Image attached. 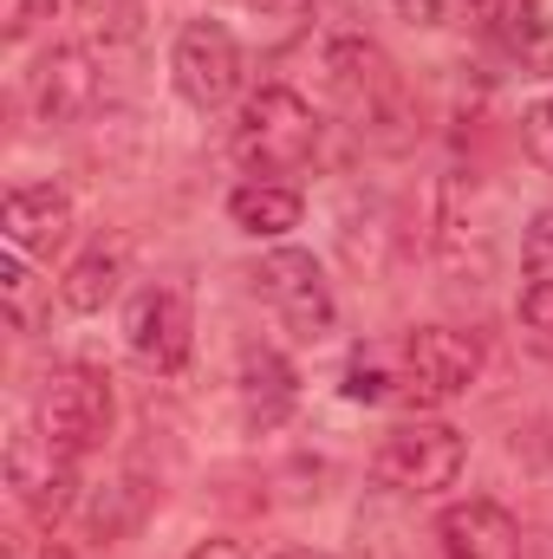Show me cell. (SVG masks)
I'll use <instances>...</instances> for the list:
<instances>
[{
	"mask_svg": "<svg viewBox=\"0 0 553 559\" xmlns=\"http://www.w3.org/2000/svg\"><path fill=\"white\" fill-rule=\"evenodd\" d=\"M235 391H242V417L261 423V429H274L286 411H293V365L268 352V345H255V352H242V371H235Z\"/></svg>",
	"mask_w": 553,
	"mask_h": 559,
	"instance_id": "12",
	"label": "cell"
},
{
	"mask_svg": "<svg viewBox=\"0 0 553 559\" xmlns=\"http://www.w3.org/2000/svg\"><path fill=\"white\" fill-rule=\"evenodd\" d=\"M228 215H235V228L242 235H286V228H299V195L286 189V182H242L235 195H228Z\"/></svg>",
	"mask_w": 553,
	"mask_h": 559,
	"instance_id": "14",
	"label": "cell"
},
{
	"mask_svg": "<svg viewBox=\"0 0 553 559\" xmlns=\"http://www.w3.org/2000/svg\"><path fill=\"white\" fill-rule=\"evenodd\" d=\"M521 325L553 345V286H528V293H521Z\"/></svg>",
	"mask_w": 553,
	"mask_h": 559,
	"instance_id": "20",
	"label": "cell"
},
{
	"mask_svg": "<svg viewBox=\"0 0 553 559\" xmlns=\"http://www.w3.org/2000/svg\"><path fill=\"white\" fill-rule=\"evenodd\" d=\"M319 150V111L286 92V85H261L248 105H242V124H235V163L268 182V176H299Z\"/></svg>",
	"mask_w": 553,
	"mask_h": 559,
	"instance_id": "1",
	"label": "cell"
},
{
	"mask_svg": "<svg viewBox=\"0 0 553 559\" xmlns=\"http://www.w3.org/2000/svg\"><path fill=\"white\" fill-rule=\"evenodd\" d=\"M443 559H521V527L502 501H456L436 521Z\"/></svg>",
	"mask_w": 553,
	"mask_h": 559,
	"instance_id": "10",
	"label": "cell"
},
{
	"mask_svg": "<svg viewBox=\"0 0 553 559\" xmlns=\"http://www.w3.org/2000/svg\"><path fill=\"white\" fill-rule=\"evenodd\" d=\"M255 293L274 306V319L293 338H326V332H332V286H326V274H319L313 254L274 248V254L255 267Z\"/></svg>",
	"mask_w": 553,
	"mask_h": 559,
	"instance_id": "5",
	"label": "cell"
},
{
	"mask_svg": "<svg viewBox=\"0 0 553 559\" xmlns=\"http://www.w3.org/2000/svg\"><path fill=\"white\" fill-rule=\"evenodd\" d=\"M462 7H469V0H398V13H404L411 26H449Z\"/></svg>",
	"mask_w": 553,
	"mask_h": 559,
	"instance_id": "21",
	"label": "cell"
},
{
	"mask_svg": "<svg viewBox=\"0 0 553 559\" xmlns=\"http://www.w3.org/2000/svg\"><path fill=\"white\" fill-rule=\"evenodd\" d=\"M385 391H391V378L378 371V358H372V352H358V358H352V371H345V397H358V404H378Z\"/></svg>",
	"mask_w": 553,
	"mask_h": 559,
	"instance_id": "18",
	"label": "cell"
},
{
	"mask_svg": "<svg viewBox=\"0 0 553 559\" xmlns=\"http://www.w3.org/2000/svg\"><path fill=\"white\" fill-rule=\"evenodd\" d=\"M26 286H33V274L20 267V254H7V261H0V293H7V312H13V325H33V306H26Z\"/></svg>",
	"mask_w": 553,
	"mask_h": 559,
	"instance_id": "19",
	"label": "cell"
},
{
	"mask_svg": "<svg viewBox=\"0 0 553 559\" xmlns=\"http://www.w3.org/2000/svg\"><path fill=\"white\" fill-rule=\"evenodd\" d=\"M39 429L52 436V449H66L72 462L85 449H98L111 436V378L92 365H59L39 391Z\"/></svg>",
	"mask_w": 553,
	"mask_h": 559,
	"instance_id": "3",
	"label": "cell"
},
{
	"mask_svg": "<svg viewBox=\"0 0 553 559\" xmlns=\"http://www.w3.org/2000/svg\"><path fill=\"white\" fill-rule=\"evenodd\" d=\"M46 559H72V554H66V547H59V540H52V547H46Z\"/></svg>",
	"mask_w": 553,
	"mask_h": 559,
	"instance_id": "24",
	"label": "cell"
},
{
	"mask_svg": "<svg viewBox=\"0 0 553 559\" xmlns=\"http://www.w3.org/2000/svg\"><path fill=\"white\" fill-rule=\"evenodd\" d=\"M7 481L20 488V501L26 508H39V514H59L66 501H72V455L66 449H52V436L46 429H13V442H7Z\"/></svg>",
	"mask_w": 553,
	"mask_h": 559,
	"instance_id": "8",
	"label": "cell"
},
{
	"mask_svg": "<svg viewBox=\"0 0 553 559\" xmlns=\"http://www.w3.org/2000/svg\"><path fill=\"white\" fill-rule=\"evenodd\" d=\"M118 280H125V254L118 248H92V254L72 261V274L59 280V299L72 312H105L111 293H118Z\"/></svg>",
	"mask_w": 553,
	"mask_h": 559,
	"instance_id": "15",
	"label": "cell"
},
{
	"mask_svg": "<svg viewBox=\"0 0 553 559\" xmlns=\"http://www.w3.org/2000/svg\"><path fill=\"white\" fill-rule=\"evenodd\" d=\"M502 46L553 79V0H502Z\"/></svg>",
	"mask_w": 553,
	"mask_h": 559,
	"instance_id": "13",
	"label": "cell"
},
{
	"mask_svg": "<svg viewBox=\"0 0 553 559\" xmlns=\"http://www.w3.org/2000/svg\"><path fill=\"white\" fill-rule=\"evenodd\" d=\"M521 267H528V286H553V209H541L521 235Z\"/></svg>",
	"mask_w": 553,
	"mask_h": 559,
	"instance_id": "16",
	"label": "cell"
},
{
	"mask_svg": "<svg viewBox=\"0 0 553 559\" xmlns=\"http://www.w3.org/2000/svg\"><path fill=\"white\" fill-rule=\"evenodd\" d=\"M280 559H332V554H313V547H299V554H280Z\"/></svg>",
	"mask_w": 553,
	"mask_h": 559,
	"instance_id": "23",
	"label": "cell"
},
{
	"mask_svg": "<svg viewBox=\"0 0 553 559\" xmlns=\"http://www.w3.org/2000/svg\"><path fill=\"white\" fill-rule=\"evenodd\" d=\"M189 332H196V312H189V299L176 286H143L138 299L125 306V345L138 352L143 365H156V371H183Z\"/></svg>",
	"mask_w": 553,
	"mask_h": 559,
	"instance_id": "7",
	"label": "cell"
},
{
	"mask_svg": "<svg viewBox=\"0 0 553 559\" xmlns=\"http://www.w3.org/2000/svg\"><path fill=\"white\" fill-rule=\"evenodd\" d=\"M189 559H248V547H235V540H209V547H196Z\"/></svg>",
	"mask_w": 553,
	"mask_h": 559,
	"instance_id": "22",
	"label": "cell"
},
{
	"mask_svg": "<svg viewBox=\"0 0 553 559\" xmlns=\"http://www.w3.org/2000/svg\"><path fill=\"white\" fill-rule=\"evenodd\" d=\"M0 228H7L13 254H59L66 235H72V195H66L59 182L13 189L7 209H0Z\"/></svg>",
	"mask_w": 553,
	"mask_h": 559,
	"instance_id": "9",
	"label": "cell"
},
{
	"mask_svg": "<svg viewBox=\"0 0 553 559\" xmlns=\"http://www.w3.org/2000/svg\"><path fill=\"white\" fill-rule=\"evenodd\" d=\"M521 143H528V156L553 176V98H534L521 111Z\"/></svg>",
	"mask_w": 553,
	"mask_h": 559,
	"instance_id": "17",
	"label": "cell"
},
{
	"mask_svg": "<svg viewBox=\"0 0 553 559\" xmlns=\"http://www.w3.org/2000/svg\"><path fill=\"white\" fill-rule=\"evenodd\" d=\"M462 462H469L462 429H449V423H398L378 442L372 475L385 488H398V495H436V488H449L462 475Z\"/></svg>",
	"mask_w": 553,
	"mask_h": 559,
	"instance_id": "2",
	"label": "cell"
},
{
	"mask_svg": "<svg viewBox=\"0 0 553 559\" xmlns=\"http://www.w3.org/2000/svg\"><path fill=\"white\" fill-rule=\"evenodd\" d=\"M98 105V72H92V52L79 46H59L46 66H39V118L46 124H72Z\"/></svg>",
	"mask_w": 553,
	"mask_h": 559,
	"instance_id": "11",
	"label": "cell"
},
{
	"mask_svg": "<svg viewBox=\"0 0 553 559\" xmlns=\"http://www.w3.org/2000/svg\"><path fill=\"white\" fill-rule=\"evenodd\" d=\"M482 378V345L456 325H416L398 345V384H411L416 404H449Z\"/></svg>",
	"mask_w": 553,
	"mask_h": 559,
	"instance_id": "4",
	"label": "cell"
},
{
	"mask_svg": "<svg viewBox=\"0 0 553 559\" xmlns=\"http://www.w3.org/2000/svg\"><path fill=\"white\" fill-rule=\"evenodd\" d=\"M169 72H176V92L196 105V111H215L235 98L242 85V46L222 20H189L176 33V52H169Z\"/></svg>",
	"mask_w": 553,
	"mask_h": 559,
	"instance_id": "6",
	"label": "cell"
}]
</instances>
